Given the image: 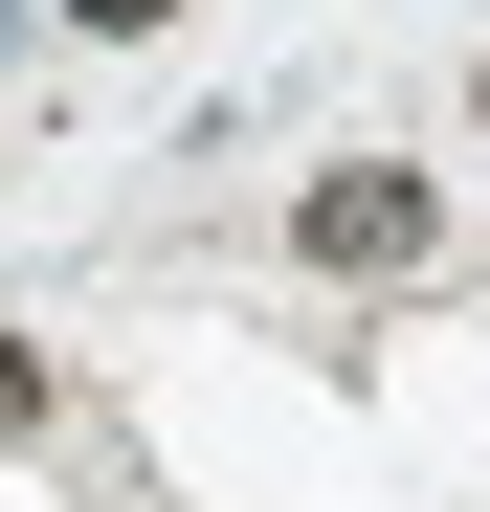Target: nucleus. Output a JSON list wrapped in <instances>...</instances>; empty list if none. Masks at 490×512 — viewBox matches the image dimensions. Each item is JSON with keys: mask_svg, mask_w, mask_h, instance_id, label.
I'll return each instance as SVG.
<instances>
[{"mask_svg": "<svg viewBox=\"0 0 490 512\" xmlns=\"http://www.w3.org/2000/svg\"><path fill=\"white\" fill-rule=\"evenodd\" d=\"M424 156H357V179H312V268H424Z\"/></svg>", "mask_w": 490, "mask_h": 512, "instance_id": "nucleus-1", "label": "nucleus"}, {"mask_svg": "<svg viewBox=\"0 0 490 512\" xmlns=\"http://www.w3.org/2000/svg\"><path fill=\"white\" fill-rule=\"evenodd\" d=\"M0 45H23V0H0Z\"/></svg>", "mask_w": 490, "mask_h": 512, "instance_id": "nucleus-4", "label": "nucleus"}, {"mask_svg": "<svg viewBox=\"0 0 490 512\" xmlns=\"http://www.w3.org/2000/svg\"><path fill=\"white\" fill-rule=\"evenodd\" d=\"M67 23H90V45H134V23H179V0H67Z\"/></svg>", "mask_w": 490, "mask_h": 512, "instance_id": "nucleus-3", "label": "nucleus"}, {"mask_svg": "<svg viewBox=\"0 0 490 512\" xmlns=\"http://www.w3.org/2000/svg\"><path fill=\"white\" fill-rule=\"evenodd\" d=\"M0 446H45V357H23V334H0Z\"/></svg>", "mask_w": 490, "mask_h": 512, "instance_id": "nucleus-2", "label": "nucleus"}]
</instances>
